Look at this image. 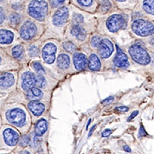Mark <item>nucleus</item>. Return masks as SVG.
I'll return each mask as SVG.
<instances>
[{
	"label": "nucleus",
	"mask_w": 154,
	"mask_h": 154,
	"mask_svg": "<svg viewBox=\"0 0 154 154\" xmlns=\"http://www.w3.org/2000/svg\"><path fill=\"white\" fill-rule=\"evenodd\" d=\"M48 12V5L44 0H33L28 5V15L38 21H43Z\"/></svg>",
	"instance_id": "obj_1"
},
{
	"label": "nucleus",
	"mask_w": 154,
	"mask_h": 154,
	"mask_svg": "<svg viewBox=\"0 0 154 154\" xmlns=\"http://www.w3.org/2000/svg\"><path fill=\"white\" fill-rule=\"evenodd\" d=\"M129 54L132 59L141 65H147L151 62V57L148 54L147 51L142 45L139 44L133 45L128 50Z\"/></svg>",
	"instance_id": "obj_2"
},
{
	"label": "nucleus",
	"mask_w": 154,
	"mask_h": 154,
	"mask_svg": "<svg viewBox=\"0 0 154 154\" xmlns=\"http://www.w3.org/2000/svg\"><path fill=\"white\" fill-rule=\"evenodd\" d=\"M132 31L140 37L150 36L154 33V24L148 21L137 19L133 22Z\"/></svg>",
	"instance_id": "obj_3"
},
{
	"label": "nucleus",
	"mask_w": 154,
	"mask_h": 154,
	"mask_svg": "<svg viewBox=\"0 0 154 154\" xmlns=\"http://www.w3.org/2000/svg\"><path fill=\"white\" fill-rule=\"evenodd\" d=\"M6 118L11 124L17 127L23 126L26 122V114L19 108H15L6 112Z\"/></svg>",
	"instance_id": "obj_4"
},
{
	"label": "nucleus",
	"mask_w": 154,
	"mask_h": 154,
	"mask_svg": "<svg viewBox=\"0 0 154 154\" xmlns=\"http://www.w3.org/2000/svg\"><path fill=\"white\" fill-rule=\"evenodd\" d=\"M106 26L110 32L116 33L119 30L126 28V21L122 16L116 14L108 18L106 22Z\"/></svg>",
	"instance_id": "obj_5"
},
{
	"label": "nucleus",
	"mask_w": 154,
	"mask_h": 154,
	"mask_svg": "<svg viewBox=\"0 0 154 154\" xmlns=\"http://www.w3.org/2000/svg\"><path fill=\"white\" fill-rule=\"evenodd\" d=\"M37 27L31 21L26 22L20 29V36L24 40H30L36 35Z\"/></svg>",
	"instance_id": "obj_6"
},
{
	"label": "nucleus",
	"mask_w": 154,
	"mask_h": 154,
	"mask_svg": "<svg viewBox=\"0 0 154 154\" xmlns=\"http://www.w3.org/2000/svg\"><path fill=\"white\" fill-rule=\"evenodd\" d=\"M57 46L53 43H46L42 49V57L43 60L47 64H51L56 59Z\"/></svg>",
	"instance_id": "obj_7"
},
{
	"label": "nucleus",
	"mask_w": 154,
	"mask_h": 154,
	"mask_svg": "<svg viewBox=\"0 0 154 154\" xmlns=\"http://www.w3.org/2000/svg\"><path fill=\"white\" fill-rule=\"evenodd\" d=\"M37 87V75L27 71L23 73L22 76V88L24 91H28L29 89Z\"/></svg>",
	"instance_id": "obj_8"
},
{
	"label": "nucleus",
	"mask_w": 154,
	"mask_h": 154,
	"mask_svg": "<svg viewBox=\"0 0 154 154\" xmlns=\"http://www.w3.org/2000/svg\"><path fill=\"white\" fill-rule=\"evenodd\" d=\"M68 18H69V10L66 7H63L56 11L52 18V22L55 26L61 27L66 23Z\"/></svg>",
	"instance_id": "obj_9"
},
{
	"label": "nucleus",
	"mask_w": 154,
	"mask_h": 154,
	"mask_svg": "<svg viewBox=\"0 0 154 154\" xmlns=\"http://www.w3.org/2000/svg\"><path fill=\"white\" fill-rule=\"evenodd\" d=\"M113 50H114V46L112 42L107 38H105L102 39L101 43L99 45V54L102 58H108L112 54Z\"/></svg>",
	"instance_id": "obj_10"
},
{
	"label": "nucleus",
	"mask_w": 154,
	"mask_h": 154,
	"mask_svg": "<svg viewBox=\"0 0 154 154\" xmlns=\"http://www.w3.org/2000/svg\"><path fill=\"white\" fill-rule=\"evenodd\" d=\"M4 140L7 146H15L19 141V134L12 128H6L4 131Z\"/></svg>",
	"instance_id": "obj_11"
},
{
	"label": "nucleus",
	"mask_w": 154,
	"mask_h": 154,
	"mask_svg": "<svg viewBox=\"0 0 154 154\" xmlns=\"http://www.w3.org/2000/svg\"><path fill=\"white\" fill-rule=\"evenodd\" d=\"M114 63L118 68H128L129 65L128 57L118 46H117V53L114 58Z\"/></svg>",
	"instance_id": "obj_12"
},
{
	"label": "nucleus",
	"mask_w": 154,
	"mask_h": 154,
	"mask_svg": "<svg viewBox=\"0 0 154 154\" xmlns=\"http://www.w3.org/2000/svg\"><path fill=\"white\" fill-rule=\"evenodd\" d=\"M88 63V59L84 54L81 53V52H78V53H75L74 55V65H75V68L77 70L84 69L87 67Z\"/></svg>",
	"instance_id": "obj_13"
},
{
	"label": "nucleus",
	"mask_w": 154,
	"mask_h": 154,
	"mask_svg": "<svg viewBox=\"0 0 154 154\" xmlns=\"http://www.w3.org/2000/svg\"><path fill=\"white\" fill-rule=\"evenodd\" d=\"M29 110L33 113V115L38 116H40L45 110V105L42 103H39L38 101H31L28 105Z\"/></svg>",
	"instance_id": "obj_14"
},
{
	"label": "nucleus",
	"mask_w": 154,
	"mask_h": 154,
	"mask_svg": "<svg viewBox=\"0 0 154 154\" xmlns=\"http://www.w3.org/2000/svg\"><path fill=\"white\" fill-rule=\"evenodd\" d=\"M15 82V77L11 73H3L1 75V88H8Z\"/></svg>",
	"instance_id": "obj_15"
},
{
	"label": "nucleus",
	"mask_w": 154,
	"mask_h": 154,
	"mask_svg": "<svg viewBox=\"0 0 154 154\" xmlns=\"http://www.w3.org/2000/svg\"><path fill=\"white\" fill-rule=\"evenodd\" d=\"M26 97L28 100L31 101H37L38 99H42L43 92L38 88H33L29 89L26 93Z\"/></svg>",
	"instance_id": "obj_16"
},
{
	"label": "nucleus",
	"mask_w": 154,
	"mask_h": 154,
	"mask_svg": "<svg viewBox=\"0 0 154 154\" xmlns=\"http://www.w3.org/2000/svg\"><path fill=\"white\" fill-rule=\"evenodd\" d=\"M47 130V122L44 118L39 119L34 128V134L36 136H42Z\"/></svg>",
	"instance_id": "obj_17"
},
{
	"label": "nucleus",
	"mask_w": 154,
	"mask_h": 154,
	"mask_svg": "<svg viewBox=\"0 0 154 154\" xmlns=\"http://www.w3.org/2000/svg\"><path fill=\"white\" fill-rule=\"evenodd\" d=\"M57 63L58 68H60L61 69H67L70 66V58L67 54L62 53L58 56L57 59Z\"/></svg>",
	"instance_id": "obj_18"
},
{
	"label": "nucleus",
	"mask_w": 154,
	"mask_h": 154,
	"mask_svg": "<svg viewBox=\"0 0 154 154\" xmlns=\"http://www.w3.org/2000/svg\"><path fill=\"white\" fill-rule=\"evenodd\" d=\"M71 33L72 35L76 37V38H78L79 40H84L87 35L86 30L82 27H81L79 24H75L72 26Z\"/></svg>",
	"instance_id": "obj_19"
},
{
	"label": "nucleus",
	"mask_w": 154,
	"mask_h": 154,
	"mask_svg": "<svg viewBox=\"0 0 154 154\" xmlns=\"http://www.w3.org/2000/svg\"><path fill=\"white\" fill-rule=\"evenodd\" d=\"M88 68L92 71H98L101 68V63L98 56L95 54H92L89 57V62H88Z\"/></svg>",
	"instance_id": "obj_20"
},
{
	"label": "nucleus",
	"mask_w": 154,
	"mask_h": 154,
	"mask_svg": "<svg viewBox=\"0 0 154 154\" xmlns=\"http://www.w3.org/2000/svg\"><path fill=\"white\" fill-rule=\"evenodd\" d=\"M14 34L11 33V31L6 30V29H1V44H11L13 41Z\"/></svg>",
	"instance_id": "obj_21"
},
{
	"label": "nucleus",
	"mask_w": 154,
	"mask_h": 154,
	"mask_svg": "<svg viewBox=\"0 0 154 154\" xmlns=\"http://www.w3.org/2000/svg\"><path fill=\"white\" fill-rule=\"evenodd\" d=\"M142 6L146 13L154 16V0H144Z\"/></svg>",
	"instance_id": "obj_22"
},
{
	"label": "nucleus",
	"mask_w": 154,
	"mask_h": 154,
	"mask_svg": "<svg viewBox=\"0 0 154 154\" xmlns=\"http://www.w3.org/2000/svg\"><path fill=\"white\" fill-rule=\"evenodd\" d=\"M23 52H24V50H23L22 45H17L12 49V56L17 59L22 58L23 57Z\"/></svg>",
	"instance_id": "obj_23"
},
{
	"label": "nucleus",
	"mask_w": 154,
	"mask_h": 154,
	"mask_svg": "<svg viewBox=\"0 0 154 154\" xmlns=\"http://www.w3.org/2000/svg\"><path fill=\"white\" fill-rule=\"evenodd\" d=\"M111 4L109 0H99V11L102 13H106L110 11Z\"/></svg>",
	"instance_id": "obj_24"
},
{
	"label": "nucleus",
	"mask_w": 154,
	"mask_h": 154,
	"mask_svg": "<svg viewBox=\"0 0 154 154\" xmlns=\"http://www.w3.org/2000/svg\"><path fill=\"white\" fill-rule=\"evenodd\" d=\"M63 47L68 52H74L76 50V45L73 44L72 42H64L63 43Z\"/></svg>",
	"instance_id": "obj_25"
},
{
	"label": "nucleus",
	"mask_w": 154,
	"mask_h": 154,
	"mask_svg": "<svg viewBox=\"0 0 154 154\" xmlns=\"http://www.w3.org/2000/svg\"><path fill=\"white\" fill-rule=\"evenodd\" d=\"M11 22L12 25H17L22 21V17L19 14H12L11 16Z\"/></svg>",
	"instance_id": "obj_26"
},
{
	"label": "nucleus",
	"mask_w": 154,
	"mask_h": 154,
	"mask_svg": "<svg viewBox=\"0 0 154 154\" xmlns=\"http://www.w3.org/2000/svg\"><path fill=\"white\" fill-rule=\"evenodd\" d=\"M28 55L32 57H37L38 55V49L36 45H31L28 49Z\"/></svg>",
	"instance_id": "obj_27"
},
{
	"label": "nucleus",
	"mask_w": 154,
	"mask_h": 154,
	"mask_svg": "<svg viewBox=\"0 0 154 154\" xmlns=\"http://www.w3.org/2000/svg\"><path fill=\"white\" fill-rule=\"evenodd\" d=\"M46 84L45 79L41 75H37V87L38 88H44Z\"/></svg>",
	"instance_id": "obj_28"
},
{
	"label": "nucleus",
	"mask_w": 154,
	"mask_h": 154,
	"mask_svg": "<svg viewBox=\"0 0 154 154\" xmlns=\"http://www.w3.org/2000/svg\"><path fill=\"white\" fill-rule=\"evenodd\" d=\"M102 41V38H100L99 36H94V38H92V41H91V45L93 47H95V48H99V45Z\"/></svg>",
	"instance_id": "obj_29"
},
{
	"label": "nucleus",
	"mask_w": 154,
	"mask_h": 154,
	"mask_svg": "<svg viewBox=\"0 0 154 154\" xmlns=\"http://www.w3.org/2000/svg\"><path fill=\"white\" fill-rule=\"evenodd\" d=\"M33 69L36 70V72L38 73V74H43V73H45V70H44V68H43V66L39 63H33Z\"/></svg>",
	"instance_id": "obj_30"
},
{
	"label": "nucleus",
	"mask_w": 154,
	"mask_h": 154,
	"mask_svg": "<svg viewBox=\"0 0 154 154\" xmlns=\"http://www.w3.org/2000/svg\"><path fill=\"white\" fill-rule=\"evenodd\" d=\"M30 143V138L28 135H23L20 140V146H27Z\"/></svg>",
	"instance_id": "obj_31"
},
{
	"label": "nucleus",
	"mask_w": 154,
	"mask_h": 154,
	"mask_svg": "<svg viewBox=\"0 0 154 154\" xmlns=\"http://www.w3.org/2000/svg\"><path fill=\"white\" fill-rule=\"evenodd\" d=\"M83 20H84V18L82 15H80V14H75L74 15V17H73V22H75V24H80V23H82L83 22Z\"/></svg>",
	"instance_id": "obj_32"
},
{
	"label": "nucleus",
	"mask_w": 154,
	"mask_h": 154,
	"mask_svg": "<svg viewBox=\"0 0 154 154\" xmlns=\"http://www.w3.org/2000/svg\"><path fill=\"white\" fill-rule=\"evenodd\" d=\"M49 1L51 5L54 7V8H57V7H59V6L62 5L64 3L65 0H49Z\"/></svg>",
	"instance_id": "obj_33"
},
{
	"label": "nucleus",
	"mask_w": 154,
	"mask_h": 154,
	"mask_svg": "<svg viewBox=\"0 0 154 154\" xmlns=\"http://www.w3.org/2000/svg\"><path fill=\"white\" fill-rule=\"evenodd\" d=\"M77 3L80 5L84 6V7H88V6H90L92 5L93 0H77Z\"/></svg>",
	"instance_id": "obj_34"
},
{
	"label": "nucleus",
	"mask_w": 154,
	"mask_h": 154,
	"mask_svg": "<svg viewBox=\"0 0 154 154\" xmlns=\"http://www.w3.org/2000/svg\"><path fill=\"white\" fill-rule=\"evenodd\" d=\"M146 135H147V134L146 132L144 127L141 125L140 128V130H139V137H143V136H146Z\"/></svg>",
	"instance_id": "obj_35"
},
{
	"label": "nucleus",
	"mask_w": 154,
	"mask_h": 154,
	"mask_svg": "<svg viewBox=\"0 0 154 154\" xmlns=\"http://www.w3.org/2000/svg\"><path fill=\"white\" fill-rule=\"evenodd\" d=\"M111 133H112V130H110V129H105L102 133V136L103 137H108L109 135L111 134Z\"/></svg>",
	"instance_id": "obj_36"
},
{
	"label": "nucleus",
	"mask_w": 154,
	"mask_h": 154,
	"mask_svg": "<svg viewBox=\"0 0 154 154\" xmlns=\"http://www.w3.org/2000/svg\"><path fill=\"white\" fill-rule=\"evenodd\" d=\"M116 111H121V112H123V111H128V107H125V106H120V107H116L115 109Z\"/></svg>",
	"instance_id": "obj_37"
},
{
	"label": "nucleus",
	"mask_w": 154,
	"mask_h": 154,
	"mask_svg": "<svg viewBox=\"0 0 154 154\" xmlns=\"http://www.w3.org/2000/svg\"><path fill=\"white\" fill-rule=\"evenodd\" d=\"M138 114H139V111H138V110H135V111H134L132 114L129 116V117H128V122L131 121V120H132V119H134V117H135V116H136Z\"/></svg>",
	"instance_id": "obj_38"
},
{
	"label": "nucleus",
	"mask_w": 154,
	"mask_h": 154,
	"mask_svg": "<svg viewBox=\"0 0 154 154\" xmlns=\"http://www.w3.org/2000/svg\"><path fill=\"white\" fill-rule=\"evenodd\" d=\"M0 15H1V19H0V22L1 23L5 22V12H4V10L1 8V11H0Z\"/></svg>",
	"instance_id": "obj_39"
},
{
	"label": "nucleus",
	"mask_w": 154,
	"mask_h": 154,
	"mask_svg": "<svg viewBox=\"0 0 154 154\" xmlns=\"http://www.w3.org/2000/svg\"><path fill=\"white\" fill-rule=\"evenodd\" d=\"M113 99H114V98H113V97H109L108 99H106L105 100H104V101H103V104L106 105V104H108V103L111 102V101H112Z\"/></svg>",
	"instance_id": "obj_40"
},
{
	"label": "nucleus",
	"mask_w": 154,
	"mask_h": 154,
	"mask_svg": "<svg viewBox=\"0 0 154 154\" xmlns=\"http://www.w3.org/2000/svg\"><path fill=\"white\" fill-rule=\"evenodd\" d=\"M123 149H124V151H126L127 152H131V149L129 148L128 146H123Z\"/></svg>",
	"instance_id": "obj_41"
},
{
	"label": "nucleus",
	"mask_w": 154,
	"mask_h": 154,
	"mask_svg": "<svg viewBox=\"0 0 154 154\" xmlns=\"http://www.w3.org/2000/svg\"><path fill=\"white\" fill-rule=\"evenodd\" d=\"M95 128H96V125H94L93 128H92V129L90 130V132H89V134H88V136H91V134H93V132H94V130L95 129Z\"/></svg>",
	"instance_id": "obj_42"
},
{
	"label": "nucleus",
	"mask_w": 154,
	"mask_h": 154,
	"mask_svg": "<svg viewBox=\"0 0 154 154\" xmlns=\"http://www.w3.org/2000/svg\"><path fill=\"white\" fill-rule=\"evenodd\" d=\"M18 154H30V153H29V152H28V151H22V152H20Z\"/></svg>",
	"instance_id": "obj_43"
},
{
	"label": "nucleus",
	"mask_w": 154,
	"mask_h": 154,
	"mask_svg": "<svg viewBox=\"0 0 154 154\" xmlns=\"http://www.w3.org/2000/svg\"><path fill=\"white\" fill-rule=\"evenodd\" d=\"M150 44L152 45H154V37L150 39Z\"/></svg>",
	"instance_id": "obj_44"
},
{
	"label": "nucleus",
	"mask_w": 154,
	"mask_h": 154,
	"mask_svg": "<svg viewBox=\"0 0 154 154\" xmlns=\"http://www.w3.org/2000/svg\"><path fill=\"white\" fill-rule=\"evenodd\" d=\"M91 121H92V120H91V119H90V120H89V121H88V125H87V128H88V127H89V124H90V122H91Z\"/></svg>",
	"instance_id": "obj_45"
},
{
	"label": "nucleus",
	"mask_w": 154,
	"mask_h": 154,
	"mask_svg": "<svg viewBox=\"0 0 154 154\" xmlns=\"http://www.w3.org/2000/svg\"><path fill=\"white\" fill-rule=\"evenodd\" d=\"M117 2H123V1H125V0H116Z\"/></svg>",
	"instance_id": "obj_46"
}]
</instances>
